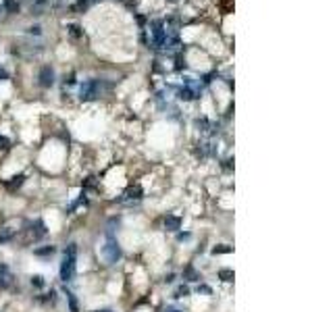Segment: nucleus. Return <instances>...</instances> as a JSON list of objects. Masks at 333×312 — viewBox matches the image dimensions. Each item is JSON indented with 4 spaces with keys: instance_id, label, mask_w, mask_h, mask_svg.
<instances>
[{
    "instance_id": "f257e3e1",
    "label": "nucleus",
    "mask_w": 333,
    "mask_h": 312,
    "mask_svg": "<svg viewBox=\"0 0 333 312\" xmlns=\"http://www.w3.org/2000/svg\"><path fill=\"white\" fill-rule=\"evenodd\" d=\"M75 262H77V244H69L65 248V256H63L60 271H59L63 283H69V281L75 279Z\"/></svg>"
},
{
    "instance_id": "f03ea898",
    "label": "nucleus",
    "mask_w": 333,
    "mask_h": 312,
    "mask_svg": "<svg viewBox=\"0 0 333 312\" xmlns=\"http://www.w3.org/2000/svg\"><path fill=\"white\" fill-rule=\"evenodd\" d=\"M104 90H108V85H104L102 79H88V81L81 83L79 98L81 100H96Z\"/></svg>"
},
{
    "instance_id": "7ed1b4c3",
    "label": "nucleus",
    "mask_w": 333,
    "mask_h": 312,
    "mask_svg": "<svg viewBox=\"0 0 333 312\" xmlns=\"http://www.w3.org/2000/svg\"><path fill=\"white\" fill-rule=\"evenodd\" d=\"M102 254H104V258H106L108 264H115V262L121 260L123 252H121L119 241L115 239V235H113V231H106V244L102 248Z\"/></svg>"
},
{
    "instance_id": "20e7f679",
    "label": "nucleus",
    "mask_w": 333,
    "mask_h": 312,
    "mask_svg": "<svg viewBox=\"0 0 333 312\" xmlns=\"http://www.w3.org/2000/svg\"><path fill=\"white\" fill-rule=\"evenodd\" d=\"M54 69L50 67V65H46V67H42L40 69V75H38V79H40V85L42 88H52L54 85Z\"/></svg>"
},
{
    "instance_id": "39448f33",
    "label": "nucleus",
    "mask_w": 333,
    "mask_h": 312,
    "mask_svg": "<svg viewBox=\"0 0 333 312\" xmlns=\"http://www.w3.org/2000/svg\"><path fill=\"white\" fill-rule=\"evenodd\" d=\"M46 233H48V229H46L44 221H42V218H36V221L32 223V235H34V239H44Z\"/></svg>"
},
{
    "instance_id": "423d86ee",
    "label": "nucleus",
    "mask_w": 333,
    "mask_h": 312,
    "mask_svg": "<svg viewBox=\"0 0 333 312\" xmlns=\"http://www.w3.org/2000/svg\"><path fill=\"white\" fill-rule=\"evenodd\" d=\"M165 229L167 231H179L181 229V218L179 216H175V214H167L165 216Z\"/></svg>"
},
{
    "instance_id": "0eeeda50",
    "label": "nucleus",
    "mask_w": 333,
    "mask_h": 312,
    "mask_svg": "<svg viewBox=\"0 0 333 312\" xmlns=\"http://www.w3.org/2000/svg\"><path fill=\"white\" fill-rule=\"evenodd\" d=\"M142 187H131V190H127L125 194H123L121 200H142Z\"/></svg>"
},
{
    "instance_id": "6e6552de",
    "label": "nucleus",
    "mask_w": 333,
    "mask_h": 312,
    "mask_svg": "<svg viewBox=\"0 0 333 312\" xmlns=\"http://www.w3.org/2000/svg\"><path fill=\"white\" fill-rule=\"evenodd\" d=\"M65 295H67L69 310H71V312H79V304H77V300H75V293H73V292H69V290H65Z\"/></svg>"
},
{
    "instance_id": "1a4fd4ad",
    "label": "nucleus",
    "mask_w": 333,
    "mask_h": 312,
    "mask_svg": "<svg viewBox=\"0 0 333 312\" xmlns=\"http://www.w3.org/2000/svg\"><path fill=\"white\" fill-rule=\"evenodd\" d=\"M183 279H188V281H200L202 277H200V273L194 269V267H185L183 269Z\"/></svg>"
},
{
    "instance_id": "9d476101",
    "label": "nucleus",
    "mask_w": 333,
    "mask_h": 312,
    "mask_svg": "<svg viewBox=\"0 0 333 312\" xmlns=\"http://www.w3.org/2000/svg\"><path fill=\"white\" fill-rule=\"evenodd\" d=\"M13 237H15L13 229H9V227L0 229V244H9V241H13Z\"/></svg>"
},
{
    "instance_id": "9b49d317",
    "label": "nucleus",
    "mask_w": 333,
    "mask_h": 312,
    "mask_svg": "<svg viewBox=\"0 0 333 312\" xmlns=\"http://www.w3.org/2000/svg\"><path fill=\"white\" fill-rule=\"evenodd\" d=\"M54 252H57V248H54V246H44V248H36L34 250L36 256H52Z\"/></svg>"
},
{
    "instance_id": "f8f14e48",
    "label": "nucleus",
    "mask_w": 333,
    "mask_h": 312,
    "mask_svg": "<svg viewBox=\"0 0 333 312\" xmlns=\"http://www.w3.org/2000/svg\"><path fill=\"white\" fill-rule=\"evenodd\" d=\"M188 295H190V287H188V285H179V287L175 290L173 298H175V300H179V298H188Z\"/></svg>"
},
{
    "instance_id": "ddd939ff",
    "label": "nucleus",
    "mask_w": 333,
    "mask_h": 312,
    "mask_svg": "<svg viewBox=\"0 0 333 312\" xmlns=\"http://www.w3.org/2000/svg\"><path fill=\"white\" fill-rule=\"evenodd\" d=\"M29 283H32V287H36V290H42V287L46 285V281L42 275H34L32 279H29Z\"/></svg>"
},
{
    "instance_id": "4468645a",
    "label": "nucleus",
    "mask_w": 333,
    "mask_h": 312,
    "mask_svg": "<svg viewBox=\"0 0 333 312\" xmlns=\"http://www.w3.org/2000/svg\"><path fill=\"white\" fill-rule=\"evenodd\" d=\"M219 277H221V281H225V283H231V281H234V271L221 269V271H219Z\"/></svg>"
},
{
    "instance_id": "2eb2a0df",
    "label": "nucleus",
    "mask_w": 333,
    "mask_h": 312,
    "mask_svg": "<svg viewBox=\"0 0 333 312\" xmlns=\"http://www.w3.org/2000/svg\"><path fill=\"white\" fill-rule=\"evenodd\" d=\"M0 279H4V281H13L11 271H9V267H6L4 262H0Z\"/></svg>"
},
{
    "instance_id": "dca6fc26",
    "label": "nucleus",
    "mask_w": 333,
    "mask_h": 312,
    "mask_svg": "<svg viewBox=\"0 0 333 312\" xmlns=\"http://www.w3.org/2000/svg\"><path fill=\"white\" fill-rule=\"evenodd\" d=\"M23 179H25V177H23V175H17V177H13V181H9V183H6V187H9V190H17V187L23 183Z\"/></svg>"
},
{
    "instance_id": "f3484780",
    "label": "nucleus",
    "mask_w": 333,
    "mask_h": 312,
    "mask_svg": "<svg viewBox=\"0 0 333 312\" xmlns=\"http://www.w3.org/2000/svg\"><path fill=\"white\" fill-rule=\"evenodd\" d=\"M227 252H231V248H229V246H219V248H213V254H227Z\"/></svg>"
},
{
    "instance_id": "a211bd4d",
    "label": "nucleus",
    "mask_w": 333,
    "mask_h": 312,
    "mask_svg": "<svg viewBox=\"0 0 333 312\" xmlns=\"http://www.w3.org/2000/svg\"><path fill=\"white\" fill-rule=\"evenodd\" d=\"M198 293H206V295H211V293H213V290H211V287H208V285L200 283V285H198Z\"/></svg>"
},
{
    "instance_id": "6ab92c4d",
    "label": "nucleus",
    "mask_w": 333,
    "mask_h": 312,
    "mask_svg": "<svg viewBox=\"0 0 333 312\" xmlns=\"http://www.w3.org/2000/svg\"><path fill=\"white\" fill-rule=\"evenodd\" d=\"M11 146V142H9V137H4V136H0V150H6V148Z\"/></svg>"
},
{
    "instance_id": "aec40b11",
    "label": "nucleus",
    "mask_w": 333,
    "mask_h": 312,
    "mask_svg": "<svg viewBox=\"0 0 333 312\" xmlns=\"http://www.w3.org/2000/svg\"><path fill=\"white\" fill-rule=\"evenodd\" d=\"M94 2H96V0H81L77 9H88V6H90V4H94Z\"/></svg>"
},
{
    "instance_id": "412c9836",
    "label": "nucleus",
    "mask_w": 333,
    "mask_h": 312,
    "mask_svg": "<svg viewBox=\"0 0 333 312\" xmlns=\"http://www.w3.org/2000/svg\"><path fill=\"white\" fill-rule=\"evenodd\" d=\"M177 239H179V241L190 239V233H188V231H185V233H177Z\"/></svg>"
},
{
    "instance_id": "4be33fe9",
    "label": "nucleus",
    "mask_w": 333,
    "mask_h": 312,
    "mask_svg": "<svg viewBox=\"0 0 333 312\" xmlns=\"http://www.w3.org/2000/svg\"><path fill=\"white\" fill-rule=\"evenodd\" d=\"M2 79H9V73H6V71H4V69H2V67H0V81H2Z\"/></svg>"
},
{
    "instance_id": "5701e85b",
    "label": "nucleus",
    "mask_w": 333,
    "mask_h": 312,
    "mask_svg": "<svg viewBox=\"0 0 333 312\" xmlns=\"http://www.w3.org/2000/svg\"><path fill=\"white\" fill-rule=\"evenodd\" d=\"M173 281H175V275L173 273H169V275L165 277V283H173Z\"/></svg>"
},
{
    "instance_id": "b1692460",
    "label": "nucleus",
    "mask_w": 333,
    "mask_h": 312,
    "mask_svg": "<svg viewBox=\"0 0 333 312\" xmlns=\"http://www.w3.org/2000/svg\"><path fill=\"white\" fill-rule=\"evenodd\" d=\"M165 312H181V310H177V308H167Z\"/></svg>"
},
{
    "instance_id": "393cba45",
    "label": "nucleus",
    "mask_w": 333,
    "mask_h": 312,
    "mask_svg": "<svg viewBox=\"0 0 333 312\" xmlns=\"http://www.w3.org/2000/svg\"><path fill=\"white\" fill-rule=\"evenodd\" d=\"M48 2V0H36V4H46Z\"/></svg>"
},
{
    "instance_id": "a878e982",
    "label": "nucleus",
    "mask_w": 333,
    "mask_h": 312,
    "mask_svg": "<svg viewBox=\"0 0 333 312\" xmlns=\"http://www.w3.org/2000/svg\"><path fill=\"white\" fill-rule=\"evenodd\" d=\"M96 312H113V310H108V308H100V310H96Z\"/></svg>"
}]
</instances>
